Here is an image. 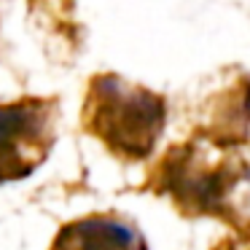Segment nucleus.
<instances>
[{
    "label": "nucleus",
    "instance_id": "nucleus-3",
    "mask_svg": "<svg viewBox=\"0 0 250 250\" xmlns=\"http://www.w3.org/2000/svg\"><path fill=\"white\" fill-rule=\"evenodd\" d=\"M164 188L180 202V207L188 212H205L212 207H221V199L229 196L234 180L239 175V167L226 153H210L202 146H183L172 148L164 159L162 169Z\"/></svg>",
    "mask_w": 250,
    "mask_h": 250
},
{
    "label": "nucleus",
    "instance_id": "nucleus-1",
    "mask_svg": "<svg viewBox=\"0 0 250 250\" xmlns=\"http://www.w3.org/2000/svg\"><path fill=\"white\" fill-rule=\"evenodd\" d=\"M167 108L156 92L100 73L89 81L83 103V126L110 153L140 162L148 159L162 137Z\"/></svg>",
    "mask_w": 250,
    "mask_h": 250
},
{
    "label": "nucleus",
    "instance_id": "nucleus-4",
    "mask_svg": "<svg viewBox=\"0 0 250 250\" xmlns=\"http://www.w3.org/2000/svg\"><path fill=\"white\" fill-rule=\"evenodd\" d=\"M49 250H146V242L124 218L86 215L65 223Z\"/></svg>",
    "mask_w": 250,
    "mask_h": 250
},
{
    "label": "nucleus",
    "instance_id": "nucleus-2",
    "mask_svg": "<svg viewBox=\"0 0 250 250\" xmlns=\"http://www.w3.org/2000/svg\"><path fill=\"white\" fill-rule=\"evenodd\" d=\"M57 100L19 97L0 103V183L33 175L57 140Z\"/></svg>",
    "mask_w": 250,
    "mask_h": 250
}]
</instances>
